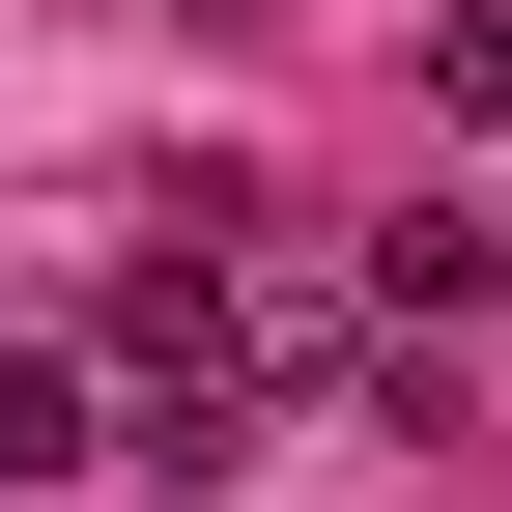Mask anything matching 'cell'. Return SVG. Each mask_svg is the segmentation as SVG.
Wrapping results in <instances>:
<instances>
[{
	"mask_svg": "<svg viewBox=\"0 0 512 512\" xmlns=\"http://www.w3.org/2000/svg\"><path fill=\"white\" fill-rule=\"evenodd\" d=\"M57 456H86V370H57V342H0V484H57Z\"/></svg>",
	"mask_w": 512,
	"mask_h": 512,
	"instance_id": "obj_1",
	"label": "cell"
},
{
	"mask_svg": "<svg viewBox=\"0 0 512 512\" xmlns=\"http://www.w3.org/2000/svg\"><path fill=\"white\" fill-rule=\"evenodd\" d=\"M427 114H512V0H456V29H427Z\"/></svg>",
	"mask_w": 512,
	"mask_h": 512,
	"instance_id": "obj_2",
	"label": "cell"
}]
</instances>
